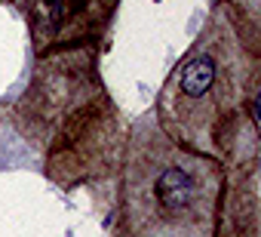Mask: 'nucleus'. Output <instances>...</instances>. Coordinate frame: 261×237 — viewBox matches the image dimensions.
I'll list each match as a JSON object with an SVG mask.
<instances>
[{"instance_id":"f257e3e1","label":"nucleus","mask_w":261,"mask_h":237,"mask_svg":"<svg viewBox=\"0 0 261 237\" xmlns=\"http://www.w3.org/2000/svg\"><path fill=\"white\" fill-rule=\"evenodd\" d=\"M258 56L221 7L172 68L157 99V127L178 145L230 157L240 145V121L255 124Z\"/></svg>"},{"instance_id":"f03ea898","label":"nucleus","mask_w":261,"mask_h":237,"mask_svg":"<svg viewBox=\"0 0 261 237\" xmlns=\"http://www.w3.org/2000/svg\"><path fill=\"white\" fill-rule=\"evenodd\" d=\"M224 167L172 142L154 121L126 139L120 225L126 237H215Z\"/></svg>"},{"instance_id":"7ed1b4c3","label":"nucleus","mask_w":261,"mask_h":237,"mask_svg":"<svg viewBox=\"0 0 261 237\" xmlns=\"http://www.w3.org/2000/svg\"><path fill=\"white\" fill-rule=\"evenodd\" d=\"M37 56L80 46L111 22L117 0H16Z\"/></svg>"},{"instance_id":"20e7f679","label":"nucleus","mask_w":261,"mask_h":237,"mask_svg":"<svg viewBox=\"0 0 261 237\" xmlns=\"http://www.w3.org/2000/svg\"><path fill=\"white\" fill-rule=\"evenodd\" d=\"M215 237H261V203H258V167L249 160L224 179Z\"/></svg>"},{"instance_id":"39448f33","label":"nucleus","mask_w":261,"mask_h":237,"mask_svg":"<svg viewBox=\"0 0 261 237\" xmlns=\"http://www.w3.org/2000/svg\"><path fill=\"white\" fill-rule=\"evenodd\" d=\"M7 4H13V0H0V7H7Z\"/></svg>"}]
</instances>
